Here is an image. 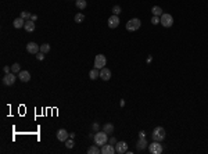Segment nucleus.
Here are the masks:
<instances>
[{"mask_svg": "<svg viewBox=\"0 0 208 154\" xmlns=\"http://www.w3.org/2000/svg\"><path fill=\"white\" fill-rule=\"evenodd\" d=\"M93 139H95V143H96V144L101 147V146H104V144H106V143L108 142V136H107V133L103 131V132H96V133H95V137H93Z\"/></svg>", "mask_w": 208, "mask_h": 154, "instance_id": "f257e3e1", "label": "nucleus"}, {"mask_svg": "<svg viewBox=\"0 0 208 154\" xmlns=\"http://www.w3.org/2000/svg\"><path fill=\"white\" fill-rule=\"evenodd\" d=\"M153 140H157V142H162L165 139V136H167V133H165V129L162 128V126H157V128H154V131H153Z\"/></svg>", "mask_w": 208, "mask_h": 154, "instance_id": "f03ea898", "label": "nucleus"}, {"mask_svg": "<svg viewBox=\"0 0 208 154\" xmlns=\"http://www.w3.org/2000/svg\"><path fill=\"white\" fill-rule=\"evenodd\" d=\"M142 25V21L139 18H132L129 19L128 22H126V31H129V32H135V31H138L139 28Z\"/></svg>", "mask_w": 208, "mask_h": 154, "instance_id": "7ed1b4c3", "label": "nucleus"}, {"mask_svg": "<svg viewBox=\"0 0 208 154\" xmlns=\"http://www.w3.org/2000/svg\"><path fill=\"white\" fill-rule=\"evenodd\" d=\"M149 151L151 154H161L164 151V148H162V144H161V142H157L154 140L151 144H149Z\"/></svg>", "mask_w": 208, "mask_h": 154, "instance_id": "20e7f679", "label": "nucleus"}, {"mask_svg": "<svg viewBox=\"0 0 208 154\" xmlns=\"http://www.w3.org/2000/svg\"><path fill=\"white\" fill-rule=\"evenodd\" d=\"M160 18H161V22H160V24L164 26V28H171V26L173 25V17H172L171 14L165 13V14H162Z\"/></svg>", "mask_w": 208, "mask_h": 154, "instance_id": "39448f33", "label": "nucleus"}, {"mask_svg": "<svg viewBox=\"0 0 208 154\" xmlns=\"http://www.w3.org/2000/svg\"><path fill=\"white\" fill-rule=\"evenodd\" d=\"M107 64V58L104 54H97L95 58V68L97 70H101V68H104Z\"/></svg>", "mask_w": 208, "mask_h": 154, "instance_id": "423d86ee", "label": "nucleus"}, {"mask_svg": "<svg viewBox=\"0 0 208 154\" xmlns=\"http://www.w3.org/2000/svg\"><path fill=\"white\" fill-rule=\"evenodd\" d=\"M15 81H17V77H15V74L14 72H10V74H6L3 79H1V82L3 85H6V86H13L15 84Z\"/></svg>", "mask_w": 208, "mask_h": 154, "instance_id": "0eeeda50", "label": "nucleus"}, {"mask_svg": "<svg viewBox=\"0 0 208 154\" xmlns=\"http://www.w3.org/2000/svg\"><path fill=\"white\" fill-rule=\"evenodd\" d=\"M26 51H28L29 54H38L39 51H40V46L36 45L35 42H29V43L26 45Z\"/></svg>", "mask_w": 208, "mask_h": 154, "instance_id": "6e6552de", "label": "nucleus"}, {"mask_svg": "<svg viewBox=\"0 0 208 154\" xmlns=\"http://www.w3.org/2000/svg\"><path fill=\"white\" fill-rule=\"evenodd\" d=\"M115 150H117V153L118 154H124L128 151V143L124 140L121 142H117V144H115Z\"/></svg>", "mask_w": 208, "mask_h": 154, "instance_id": "1a4fd4ad", "label": "nucleus"}, {"mask_svg": "<svg viewBox=\"0 0 208 154\" xmlns=\"http://www.w3.org/2000/svg\"><path fill=\"white\" fill-rule=\"evenodd\" d=\"M108 28H111V29H115V28H117V26L120 25V17H118V15H111V17H110V18H108Z\"/></svg>", "mask_w": 208, "mask_h": 154, "instance_id": "9d476101", "label": "nucleus"}, {"mask_svg": "<svg viewBox=\"0 0 208 154\" xmlns=\"http://www.w3.org/2000/svg\"><path fill=\"white\" fill-rule=\"evenodd\" d=\"M56 136H57V139H58L60 142H65L69 137V133L64 128H61V129H58V131H57Z\"/></svg>", "mask_w": 208, "mask_h": 154, "instance_id": "9b49d317", "label": "nucleus"}, {"mask_svg": "<svg viewBox=\"0 0 208 154\" xmlns=\"http://www.w3.org/2000/svg\"><path fill=\"white\" fill-rule=\"evenodd\" d=\"M101 153L103 154H115L117 153V150H115V146L114 144H104V146H101Z\"/></svg>", "mask_w": 208, "mask_h": 154, "instance_id": "f8f14e48", "label": "nucleus"}, {"mask_svg": "<svg viewBox=\"0 0 208 154\" xmlns=\"http://www.w3.org/2000/svg\"><path fill=\"white\" fill-rule=\"evenodd\" d=\"M146 147H149V142L146 137H139L138 143H136V148H138L139 151H143Z\"/></svg>", "mask_w": 208, "mask_h": 154, "instance_id": "ddd939ff", "label": "nucleus"}, {"mask_svg": "<svg viewBox=\"0 0 208 154\" xmlns=\"http://www.w3.org/2000/svg\"><path fill=\"white\" fill-rule=\"evenodd\" d=\"M18 78L21 82H29L31 81V72L29 71H19Z\"/></svg>", "mask_w": 208, "mask_h": 154, "instance_id": "4468645a", "label": "nucleus"}, {"mask_svg": "<svg viewBox=\"0 0 208 154\" xmlns=\"http://www.w3.org/2000/svg\"><path fill=\"white\" fill-rule=\"evenodd\" d=\"M100 78L103 81H110L111 79V71L108 70V68H101L100 70Z\"/></svg>", "mask_w": 208, "mask_h": 154, "instance_id": "2eb2a0df", "label": "nucleus"}, {"mask_svg": "<svg viewBox=\"0 0 208 154\" xmlns=\"http://www.w3.org/2000/svg\"><path fill=\"white\" fill-rule=\"evenodd\" d=\"M13 25L15 29H21V28H24V25H25V19L18 17V18H15L13 21Z\"/></svg>", "mask_w": 208, "mask_h": 154, "instance_id": "dca6fc26", "label": "nucleus"}, {"mask_svg": "<svg viewBox=\"0 0 208 154\" xmlns=\"http://www.w3.org/2000/svg\"><path fill=\"white\" fill-rule=\"evenodd\" d=\"M26 32H33L35 31V21H32V19H28L25 21V25H24Z\"/></svg>", "mask_w": 208, "mask_h": 154, "instance_id": "f3484780", "label": "nucleus"}, {"mask_svg": "<svg viewBox=\"0 0 208 154\" xmlns=\"http://www.w3.org/2000/svg\"><path fill=\"white\" fill-rule=\"evenodd\" d=\"M89 78H90L92 81H95V79H97V78H100V70L93 68V70L89 72Z\"/></svg>", "mask_w": 208, "mask_h": 154, "instance_id": "a211bd4d", "label": "nucleus"}, {"mask_svg": "<svg viewBox=\"0 0 208 154\" xmlns=\"http://www.w3.org/2000/svg\"><path fill=\"white\" fill-rule=\"evenodd\" d=\"M151 13H153V15H157V17H161L162 15V8L160 6H153V8H151Z\"/></svg>", "mask_w": 208, "mask_h": 154, "instance_id": "6ab92c4d", "label": "nucleus"}, {"mask_svg": "<svg viewBox=\"0 0 208 154\" xmlns=\"http://www.w3.org/2000/svg\"><path fill=\"white\" fill-rule=\"evenodd\" d=\"M75 4L79 10H85L86 6H88V1L86 0H75Z\"/></svg>", "mask_w": 208, "mask_h": 154, "instance_id": "aec40b11", "label": "nucleus"}, {"mask_svg": "<svg viewBox=\"0 0 208 154\" xmlns=\"http://www.w3.org/2000/svg\"><path fill=\"white\" fill-rule=\"evenodd\" d=\"M99 147H100V146H97V144L90 146V147L88 148V154H99V153H101V150Z\"/></svg>", "mask_w": 208, "mask_h": 154, "instance_id": "412c9836", "label": "nucleus"}, {"mask_svg": "<svg viewBox=\"0 0 208 154\" xmlns=\"http://www.w3.org/2000/svg\"><path fill=\"white\" fill-rule=\"evenodd\" d=\"M103 131H104L106 133H113V132H114V125L108 122V124H106V125L103 126Z\"/></svg>", "mask_w": 208, "mask_h": 154, "instance_id": "4be33fe9", "label": "nucleus"}, {"mask_svg": "<svg viewBox=\"0 0 208 154\" xmlns=\"http://www.w3.org/2000/svg\"><path fill=\"white\" fill-rule=\"evenodd\" d=\"M75 22L76 24H82L83 21H85V14H82V13H78V14H75Z\"/></svg>", "mask_w": 208, "mask_h": 154, "instance_id": "5701e85b", "label": "nucleus"}, {"mask_svg": "<svg viewBox=\"0 0 208 154\" xmlns=\"http://www.w3.org/2000/svg\"><path fill=\"white\" fill-rule=\"evenodd\" d=\"M40 51H42L43 54H47V53L50 51V45H49V43H43V45L40 46Z\"/></svg>", "mask_w": 208, "mask_h": 154, "instance_id": "b1692460", "label": "nucleus"}, {"mask_svg": "<svg viewBox=\"0 0 208 154\" xmlns=\"http://www.w3.org/2000/svg\"><path fill=\"white\" fill-rule=\"evenodd\" d=\"M19 71H21V65H19L18 63H14V64L11 65V72H14V74H19Z\"/></svg>", "mask_w": 208, "mask_h": 154, "instance_id": "393cba45", "label": "nucleus"}, {"mask_svg": "<svg viewBox=\"0 0 208 154\" xmlns=\"http://www.w3.org/2000/svg\"><path fill=\"white\" fill-rule=\"evenodd\" d=\"M64 143H65V147H67V148H72V147H74V139H71V137H68V139L64 142Z\"/></svg>", "mask_w": 208, "mask_h": 154, "instance_id": "a878e982", "label": "nucleus"}, {"mask_svg": "<svg viewBox=\"0 0 208 154\" xmlns=\"http://www.w3.org/2000/svg\"><path fill=\"white\" fill-rule=\"evenodd\" d=\"M31 15L32 14L28 13V11H21V15H19V17H21V18H24L25 21H28V19H31Z\"/></svg>", "mask_w": 208, "mask_h": 154, "instance_id": "bb28decb", "label": "nucleus"}, {"mask_svg": "<svg viewBox=\"0 0 208 154\" xmlns=\"http://www.w3.org/2000/svg\"><path fill=\"white\" fill-rule=\"evenodd\" d=\"M111 11H113V14H114V15H120V14H121V11H122V8H121V6H114Z\"/></svg>", "mask_w": 208, "mask_h": 154, "instance_id": "cd10ccee", "label": "nucleus"}, {"mask_svg": "<svg viewBox=\"0 0 208 154\" xmlns=\"http://www.w3.org/2000/svg\"><path fill=\"white\" fill-rule=\"evenodd\" d=\"M161 22V18L160 17H157V15H153V18H151V24L153 25H158Z\"/></svg>", "mask_w": 208, "mask_h": 154, "instance_id": "c85d7f7f", "label": "nucleus"}, {"mask_svg": "<svg viewBox=\"0 0 208 154\" xmlns=\"http://www.w3.org/2000/svg\"><path fill=\"white\" fill-rule=\"evenodd\" d=\"M99 128H100V125H99V122H93V125H92V129H93V132H99Z\"/></svg>", "mask_w": 208, "mask_h": 154, "instance_id": "c756f323", "label": "nucleus"}, {"mask_svg": "<svg viewBox=\"0 0 208 154\" xmlns=\"http://www.w3.org/2000/svg\"><path fill=\"white\" fill-rule=\"evenodd\" d=\"M36 58H38L39 61H43V60H44V54L42 53V51H39L38 54H36Z\"/></svg>", "mask_w": 208, "mask_h": 154, "instance_id": "7c9ffc66", "label": "nucleus"}, {"mask_svg": "<svg viewBox=\"0 0 208 154\" xmlns=\"http://www.w3.org/2000/svg\"><path fill=\"white\" fill-rule=\"evenodd\" d=\"M3 71H4V74H10L11 72V67L6 65V67H3Z\"/></svg>", "mask_w": 208, "mask_h": 154, "instance_id": "2f4dec72", "label": "nucleus"}, {"mask_svg": "<svg viewBox=\"0 0 208 154\" xmlns=\"http://www.w3.org/2000/svg\"><path fill=\"white\" fill-rule=\"evenodd\" d=\"M117 142H118V140H117V139L113 136V137L110 139V144H114V146H115V144H117Z\"/></svg>", "mask_w": 208, "mask_h": 154, "instance_id": "473e14b6", "label": "nucleus"}, {"mask_svg": "<svg viewBox=\"0 0 208 154\" xmlns=\"http://www.w3.org/2000/svg\"><path fill=\"white\" fill-rule=\"evenodd\" d=\"M139 137H146V132H144V131H140V132H139Z\"/></svg>", "mask_w": 208, "mask_h": 154, "instance_id": "72a5a7b5", "label": "nucleus"}, {"mask_svg": "<svg viewBox=\"0 0 208 154\" xmlns=\"http://www.w3.org/2000/svg\"><path fill=\"white\" fill-rule=\"evenodd\" d=\"M31 19H32V21H36V19H38V15H36V14H32Z\"/></svg>", "mask_w": 208, "mask_h": 154, "instance_id": "f704fd0d", "label": "nucleus"}, {"mask_svg": "<svg viewBox=\"0 0 208 154\" xmlns=\"http://www.w3.org/2000/svg\"><path fill=\"white\" fill-rule=\"evenodd\" d=\"M69 137H71V139H75V132H72V133H69Z\"/></svg>", "mask_w": 208, "mask_h": 154, "instance_id": "c9c22d12", "label": "nucleus"}, {"mask_svg": "<svg viewBox=\"0 0 208 154\" xmlns=\"http://www.w3.org/2000/svg\"><path fill=\"white\" fill-rule=\"evenodd\" d=\"M153 61V57L151 56H149V57H147V63H151Z\"/></svg>", "mask_w": 208, "mask_h": 154, "instance_id": "e433bc0d", "label": "nucleus"}, {"mask_svg": "<svg viewBox=\"0 0 208 154\" xmlns=\"http://www.w3.org/2000/svg\"><path fill=\"white\" fill-rule=\"evenodd\" d=\"M120 106H121V107H124V106H125V100H121V102H120Z\"/></svg>", "mask_w": 208, "mask_h": 154, "instance_id": "4c0bfd02", "label": "nucleus"}]
</instances>
